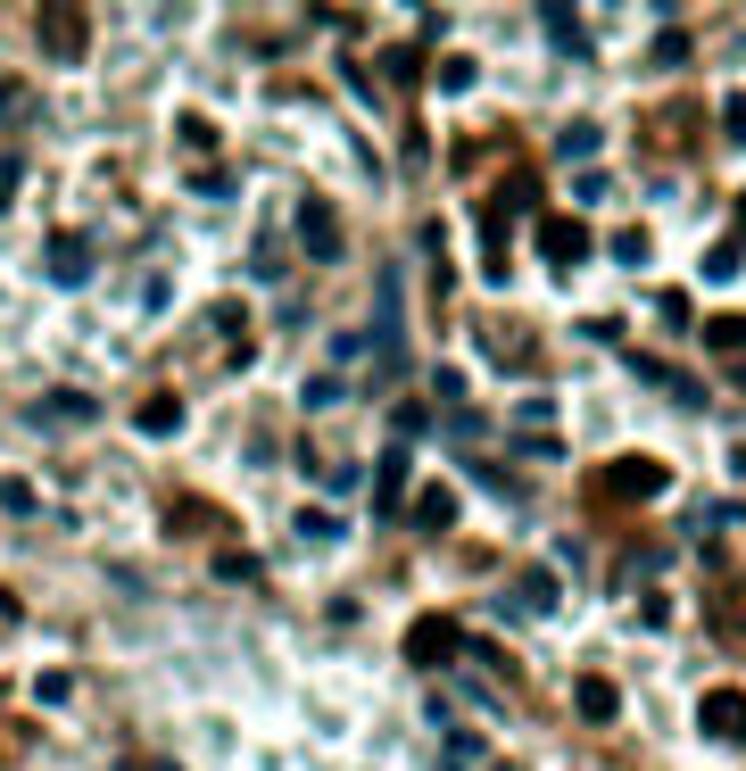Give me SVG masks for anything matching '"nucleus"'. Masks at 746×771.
I'll list each match as a JSON object with an SVG mask.
<instances>
[{
    "label": "nucleus",
    "mask_w": 746,
    "mask_h": 771,
    "mask_svg": "<svg viewBox=\"0 0 746 771\" xmlns=\"http://www.w3.org/2000/svg\"><path fill=\"white\" fill-rule=\"evenodd\" d=\"M547 18V34H556V50H589V25L573 18V9H540Z\"/></svg>",
    "instance_id": "ddd939ff"
},
{
    "label": "nucleus",
    "mask_w": 746,
    "mask_h": 771,
    "mask_svg": "<svg viewBox=\"0 0 746 771\" xmlns=\"http://www.w3.org/2000/svg\"><path fill=\"white\" fill-rule=\"evenodd\" d=\"M705 349H722V358H746V316H713V324H705Z\"/></svg>",
    "instance_id": "f8f14e48"
},
{
    "label": "nucleus",
    "mask_w": 746,
    "mask_h": 771,
    "mask_svg": "<svg viewBox=\"0 0 746 771\" xmlns=\"http://www.w3.org/2000/svg\"><path fill=\"white\" fill-rule=\"evenodd\" d=\"M456 763H482V738H473V730H456V738H448V755H440V771H456Z\"/></svg>",
    "instance_id": "f3484780"
},
{
    "label": "nucleus",
    "mask_w": 746,
    "mask_h": 771,
    "mask_svg": "<svg viewBox=\"0 0 746 771\" xmlns=\"http://www.w3.org/2000/svg\"><path fill=\"white\" fill-rule=\"evenodd\" d=\"M34 696H42V705H67V696H75V680H67V672H42V689H34Z\"/></svg>",
    "instance_id": "412c9836"
},
{
    "label": "nucleus",
    "mask_w": 746,
    "mask_h": 771,
    "mask_svg": "<svg viewBox=\"0 0 746 771\" xmlns=\"http://www.w3.org/2000/svg\"><path fill=\"white\" fill-rule=\"evenodd\" d=\"M398 507H407V440H391L373 465V514H398Z\"/></svg>",
    "instance_id": "39448f33"
},
{
    "label": "nucleus",
    "mask_w": 746,
    "mask_h": 771,
    "mask_svg": "<svg viewBox=\"0 0 746 771\" xmlns=\"http://www.w3.org/2000/svg\"><path fill=\"white\" fill-rule=\"evenodd\" d=\"M298 398H307V407H316V415H324V407H340V398H349V390H340V382H332V374H316V382H307V390H298Z\"/></svg>",
    "instance_id": "a211bd4d"
},
{
    "label": "nucleus",
    "mask_w": 746,
    "mask_h": 771,
    "mask_svg": "<svg viewBox=\"0 0 746 771\" xmlns=\"http://www.w3.org/2000/svg\"><path fill=\"white\" fill-rule=\"evenodd\" d=\"M298 540H340V523L324 507H298Z\"/></svg>",
    "instance_id": "dca6fc26"
},
{
    "label": "nucleus",
    "mask_w": 746,
    "mask_h": 771,
    "mask_svg": "<svg viewBox=\"0 0 746 771\" xmlns=\"http://www.w3.org/2000/svg\"><path fill=\"white\" fill-rule=\"evenodd\" d=\"M398 274H382V299H373V349H382V382L407 374V316H398Z\"/></svg>",
    "instance_id": "f257e3e1"
},
{
    "label": "nucleus",
    "mask_w": 746,
    "mask_h": 771,
    "mask_svg": "<svg viewBox=\"0 0 746 771\" xmlns=\"http://www.w3.org/2000/svg\"><path fill=\"white\" fill-rule=\"evenodd\" d=\"M298 233H307V241H298L307 258H340V216H332V207L307 200V207H298Z\"/></svg>",
    "instance_id": "0eeeda50"
},
{
    "label": "nucleus",
    "mask_w": 746,
    "mask_h": 771,
    "mask_svg": "<svg viewBox=\"0 0 746 771\" xmlns=\"http://www.w3.org/2000/svg\"><path fill=\"white\" fill-rule=\"evenodd\" d=\"M125 771H167V763H125Z\"/></svg>",
    "instance_id": "b1692460"
},
{
    "label": "nucleus",
    "mask_w": 746,
    "mask_h": 771,
    "mask_svg": "<svg viewBox=\"0 0 746 771\" xmlns=\"http://www.w3.org/2000/svg\"><path fill=\"white\" fill-rule=\"evenodd\" d=\"M9 109H18V83H9V76H0V116H9Z\"/></svg>",
    "instance_id": "5701e85b"
},
{
    "label": "nucleus",
    "mask_w": 746,
    "mask_h": 771,
    "mask_svg": "<svg viewBox=\"0 0 746 771\" xmlns=\"http://www.w3.org/2000/svg\"><path fill=\"white\" fill-rule=\"evenodd\" d=\"M722 125H730V141H746V100H730V116H722Z\"/></svg>",
    "instance_id": "4be33fe9"
},
{
    "label": "nucleus",
    "mask_w": 746,
    "mask_h": 771,
    "mask_svg": "<svg viewBox=\"0 0 746 771\" xmlns=\"http://www.w3.org/2000/svg\"><path fill=\"white\" fill-rule=\"evenodd\" d=\"M589 241H597V233L573 225V216H547V225H540V249H547L556 265H580V258H589Z\"/></svg>",
    "instance_id": "423d86ee"
},
{
    "label": "nucleus",
    "mask_w": 746,
    "mask_h": 771,
    "mask_svg": "<svg viewBox=\"0 0 746 771\" xmlns=\"http://www.w3.org/2000/svg\"><path fill=\"white\" fill-rule=\"evenodd\" d=\"M697 722H705V738H722V747H746V689H713L705 705H697Z\"/></svg>",
    "instance_id": "20e7f679"
},
{
    "label": "nucleus",
    "mask_w": 746,
    "mask_h": 771,
    "mask_svg": "<svg viewBox=\"0 0 746 771\" xmlns=\"http://www.w3.org/2000/svg\"><path fill=\"white\" fill-rule=\"evenodd\" d=\"M83 415H92V398H83V390H58V398H42V407H34V423H83Z\"/></svg>",
    "instance_id": "9b49d317"
},
{
    "label": "nucleus",
    "mask_w": 746,
    "mask_h": 771,
    "mask_svg": "<svg viewBox=\"0 0 746 771\" xmlns=\"http://www.w3.org/2000/svg\"><path fill=\"white\" fill-rule=\"evenodd\" d=\"M647 249H655L647 233H614V258H622V265H647Z\"/></svg>",
    "instance_id": "aec40b11"
},
{
    "label": "nucleus",
    "mask_w": 746,
    "mask_h": 771,
    "mask_svg": "<svg viewBox=\"0 0 746 771\" xmlns=\"http://www.w3.org/2000/svg\"><path fill=\"white\" fill-rule=\"evenodd\" d=\"M415 523H423V531H448V523H456V489H423V498H415Z\"/></svg>",
    "instance_id": "9d476101"
},
{
    "label": "nucleus",
    "mask_w": 746,
    "mask_h": 771,
    "mask_svg": "<svg viewBox=\"0 0 746 771\" xmlns=\"http://www.w3.org/2000/svg\"><path fill=\"white\" fill-rule=\"evenodd\" d=\"M50 283H92V249H83V241H67V233H58V241H50Z\"/></svg>",
    "instance_id": "1a4fd4ad"
},
{
    "label": "nucleus",
    "mask_w": 746,
    "mask_h": 771,
    "mask_svg": "<svg viewBox=\"0 0 746 771\" xmlns=\"http://www.w3.org/2000/svg\"><path fill=\"white\" fill-rule=\"evenodd\" d=\"M573 714H580V722H614V714H622L614 680H606V672H589V680H580V689H573Z\"/></svg>",
    "instance_id": "6e6552de"
},
{
    "label": "nucleus",
    "mask_w": 746,
    "mask_h": 771,
    "mask_svg": "<svg viewBox=\"0 0 746 771\" xmlns=\"http://www.w3.org/2000/svg\"><path fill=\"white\" fill-rule=\"evenodd\" d=\"M522 605H531V614H547V605H556V581H547V572H531V581H522Z\"/></svg>",
    "instance_id": "6ab92c4d"
},
{
    "label": "nucleus",
    "mask_w": 746,
    "mask_h": 771,
    "mask_svg": "<svg viewBox=\"0 0 746 771\" xmlns=\"http://www.w3.org/2000/svg\"><path fill=\"white\" fill-rule=\"evenodd\" d=\"M456 647H465V631H456L448 614H423L407 631V664H423V672H431V664H456Z\"/></svg>",
    "instance_id": "7ed1b4c3"
},
{
    "label": "nucleus",
    "mask_w": 746,
    "mask_h": 771,
    "mask_svg": "<svg viewBox=\"0 0 746 771\" xmlns=\"http://www.w3.org/2000/svg\"><path fill=\"white\" fill-rule=\"evenodd\" d=\"M671 489V473L655 465V456H622V465H606L589 481V498H638V507H647V498H664Z\"/></svg>",
    "instance_id": "f03ea898"
},
{
    "label": "nucleus",
    "mask_w": 746,
    "mask_h": 771,
    "mask_svg": "<svg viewBox=\"0 0 746 771\" xmlns=\"http://www.w3.org/2000/svg\"><path fill=\"white\" fill-rule=\"evenodd\" d=\"M391 76H398V83L423 76V42H398V50H391Z\"/></svg>",
    "instance_id": "2eb2a0df"
},
{
    "label": "nucleus",
    "mask_w": 746,
    "mask_h": 771,
    "mask_svg": "<svg viewBox=\"0 0 746 771\" xmlns=\"http://www.w3.org/2000/svg\"><path fill=\"white\" fill-rule=\"evenodd\" d=\"M738 233H746V200H738Z\"/></svg>",
    "instance_id": "393cba45"
},
{
    "label": "nucleus",
    "mask_w": 746,
    "mask_h": 771,
    "mask_svg": "<svg viewBox=\"0 0 746 771\" xmlns=\"http://www.w3.org/2000/svg\"><path fill=\"white\" fill-rule=\"evenodd\" d=\"M174 423H183V407H174V398H149V407H142V432H174Z\"/></svg>",
    "instance_id": "4468645a"
}]
</instances>
